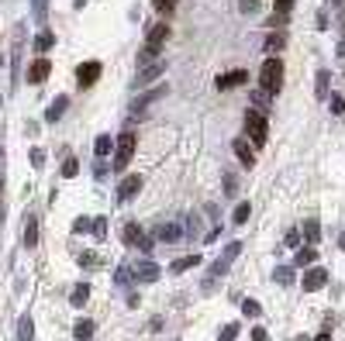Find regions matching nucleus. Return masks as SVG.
<instances>
[{"instance_id": "49530a36", "label": "nucleus", "mask_w": 345, "mask_h": 341, "mask_svg": "<svg viewBox=\"0 0 345 341\" xmlns=\"http://www.w3.org/2000/svg\"><path fill=\"white\" fill-rule=\"evenodd\" d=\"M0 190H3V176H0Z\"/></svg>"}, {"instance_id": "393cba45", "label": "nucleus", "mask_w": 345, "mask_h": 341, "mask_svg": "<svg viewBox=\"0 0 345 341\" xmlns=\"http://www.w3.org/2000/svg\"><path fill=\"white\" fill-rule=\"evenodd\" d=\"M93 152H97V159H107V152H111V135H100L93 141Z\"/></svg>"}, {"instance_id": "aec40b11", "label": "nucleus", "mask_w": 345, "mask_h": 341, "mask_svg": "<svg viewBox=\"0 0 345 341\" xmlns=\"http://www.w3.org/2000/svg\"><path fill=\"white\" fill-rule=\"evenodd\" d=\"M304 241L307 245H318L321 241V224L318 221H304Z\"/></svg>"}, {"instance_id": "09e8293b", "label": "nucleus", "mask_w": 345, "mask_h": 341, "mask_svg": "<svg viewBox=\"0 0 345 341\" xmlns=\"http://www.w3.org/2000/svg\"><path fill=\"white\" fill-rule=\"evenodd\" d=\"M342 24H345V14H342Z\"/></svg>"}, {"instance_id": "a211bd4d", "label": "nucleus", "mask_w": 345, "mask_h": 341, "mask_svg": "<svg viewBox=\"0 0 345 341\" xmlns=\"http://www.w3.org/2000/svg\"><path fill=\"white\" fill-rule=\"evenodd\" d=\"M72 338L76 341H90L93 338V321H90V317H79L76 328H72Z\"/></svg>"}, {"instance_id": "e433bc0d", "label": "nucleus", "mask_w": 345, "mask_h": 341, "mask_svg": "<svg viewBox=\"0 0 345 341\" xmlns=\"http://www.w3.org/2000/svg\"><path fill=\"white\" fill-rule=\"evenodd\" d=\"M35 49H38V52H45V49H52V35H38V42H35Z\"/></svg>"}, {"instance_id": "a19ab883", "label": "nucleus", "mask_w": 345, "mask_h": 341, "mask_svg": "<svg viewBox=\"0 0 345 341\" xmlns=\"http://www.w3.org/2000/svg\"><path fill=\"white\" fill-rule=\"evenodd\" d=\"M31 162H35V166H42V162H45V152H42V148H35V152H31Z\"/></svg>"}, {"instance_id": "4be33fe9", "label": "nucleus", "mask_w": 345, "mask_h": 341, "mask_svg": "<svg viewBox=\"0 0 345 341\" xmlns=\"http://www.w3.org/2000/svg\"><path fill=\"white\" fill-rule=\"evenodd\" d=\"M66 104H69V97H56V100L49 104L45 117H49V121H59V117H63V111H66Z\"/></svg>"}, {"instance_id": "dca6fc26", "label": "nucleus", "mask_w": 345, "mask_h": 341, "mask_svg": "<svg viewBox=\"0 0 345 341\" xmlns=\"http://www.w3.org/2000/svg\"><path fill=\"white\" fill-rule=\"evenodd\" d=\"M38 245V217L28 214V224H24V248H35Z\"/></svg>"}, {"instance_id": "37998d69", "label": "nucleus", "mask_w": 345, "mask_h": 341, "mask_svg": "<svg viewBox=\"0 0 345 341\" xmlns=\"http://www.w3.org/2000/svg\"><path fill=\"white\" fill-rule=\"evenodd\" d=\"M339 56H345V38H342V42H339Z\"/></svg>"}, {"instance_id": "f8f14e48", "label": "nucleus", "mask_w": 345, "mask_h": 341, "mask_svg": "<svg viewBox=\"0 0 345 341\" xmlns=\"http://www.w3.org/2000/svg\"><path fill=\"white\" fill-rule=\"evenodd\" d=\"M166 38H169V28H166V24H152V28H148V38H145V45H148V49H162V45H166Z\"/></svg>"}, {"instance_id": "4468645a", "label": "nucleus", "mask_w": 345, "mask_h": 341, "mask_svg": "<svg viewBox=\"0 0 345 341\" xmlns=\"http://www.w3.org/2000/svg\"><path fill=\"white\" fill-rule=\"evenodd\" d=\"M162 72H166V66H162V62H148V66L138 72V86H148V83H152V79H159Z\"/></svg>"}, {"instance_id": "20e7f679", "label": "nucleus", "mask_w": 345, "mask_h": 341, "mask_svg": "<svg viewBox=\"0 0 345 341\" xmlns=\"http://www.w3.org/2000/svg\"><path fill=\"white\" fill-rule=\"evenodd\" d=\"M132 155H135V135L132 131H125V135L118 138V148H114V172H125V166L132 162Z\"/></svg>"}, {"instance_id": "b1692460", "label": "nucleus", "mask_w": 345, "mask_h": 341, "mask_svg": "<svg viewBox=\"0 0 345 341\" xmlns=\"http://www.w3.org/2000/svg\"><path fill=\"white\" fill-rule=\"evenodd\" d=\"M328 79H332V72H328V69H318V83H314V93H318L321 100L328 97Z\"/></svg>"}, {"instance_id": "f704fd0d", "label": "nucleus", "mask_w": 345, "mask_h": 341, "mask_svg": "<svg viewBox=\"0 0 345 341\" xmlns=\"http://www.w3.org/2000/svg\"><path fill=\"white\" fill-rule=\"evenodd\" d=\"M155 3V10H162V14H173L176 10V0H152Z\"/></svg>"}, {"instance_id": "ddd939ff", "label": "nucleus", "mask_w": 345, "mask_h": 341, "mask_svg": "<svg viewBox=\"0 0 345 341\" xmlns=\"http://www.w3.org/2000/svg\"><path fill=\"white\" fill-rule=\"evenodd\" d=\"M49 69H52V62L42 56V59H35L31 62V69H28V83H42L45 76H49Z\"/></svg>"}, {"instance_id": "c03bdc74", "label": "nucleus", "mask_w": 345, "mask_h": 341, "mask_svg": "<svg viewBox=\"0 0 345 341\" xmlns=\"http://www.w3.org/2000/svg\"><path fill=\"white\" fill-rule=\"evenodd\" d=\"M339 245H342V252H345V231H342V234H339Z\"/></svg>"}, {"instance_id": "79ce46f5", "label": "nucleus", "mask_w": 345, "mask_h": 341, "mask_svg": "<svg viewBox=\"0 0 345 341\" xmlns=\"http://www.w3.org/2000/svg\"><path fill=\"white\" fill-rule=\"evenodd\" d=\"M314 341H332V335H328V331H321V335H318Z\"/></svg>"}, {"instance_id": "2eb2a0df", "label": "nucleus", "mask_w": 345, "mask_h": 341, "mask_svg": "<svg viewBox=\"0 0 345 341\" xmlns=\"http://www.w3.org/2000/svg\"><path fill=\"white\" fill-rule=\"evenodd\" d=\"M135 279H141V283H155V279H159V266H155V262H138L135 266Z\"/></svg>"}, {"instance_id": "72a5a7b5", "label": "nucleus", "mask_w": 345, "mask_h": 341, "mask_svg": "<svg viewBox=\"0 0 345 341\" xmlns=\"http://www.w3.org/2000/svg\"><path fill=\"white\" fill-rule=\"evenodd\" d=\"M293 10V0H276V17H286Z\"/></svg>"}, {"instance_id": "9b49d317", "label": "nucleus", "mask_w": 345, "mask_h": 341, "mask_svg": "<svg viewBox=\"0 0 345 341\" xmlns=\"http://www.w3.org/2000/svg\"><path fill=\"white\" fill-rule=\"evenodd\" d=\"M138 190H141V176H125V179L118 183V197H121V200H132Z\"/></svg>"}, {"instance_id": "6e6552de", "label": "nucleus", "mask_w": 345, "mask_h": 341, "mask_svg": "<svg viewBox=\"0 0 345 341\" xmlns=\"http://www.w3.org/2000/svg\"><path fill=\"white\" fill-rule=\"evenodd\" d=\"M155 238H159V241H166V245H173V241H180V238H183V227H180L176 221H166V224H159V227H155Z\"/></svg>"}, {"instance_id": "ea45409f", "label": "nucleus", "mask_w": 345, "mask_h": 341, "mask_svg": "<svg viewBox=\"0 0 345 341\" xmlns=\"http://www.w3.org/2000/svg\"><path fill=\"white\" fill-rule=\"evenodd\" d=\"M224 190H228V197L235 193V176H231V172H224Z\"/></svg>"}, {"instance_id": "39448f33", "label": "nucleus", "mask_w": 345, "mask_h": 341, "mask_svg": "<svg viewBox=\"0 0 345 341\" xmlns=\"http://www.w3.org/2000/svg\"><path fill=\"white\" fill-rule=\"evenodd\" d=\"M121 238H125V245H132V248L152 252V241L145 238V231H141L138 224H125V227H121Z\"/></svg>"}, {"instance_id": "8fccbe9b", "label": "nucleus", "mask_w": 345, "mask_h": 341, "mask_svg": "<svg viewBox=\"0 0 345 341\" xmlns=\"http://www.w3.org/2000/svg\"><path fill=\"white\" fill-rule=\"evenodd\" d=\"M0 159H3V152H0Z\"/></svg>"}, {"instance_id": "473e14b6", "label": "nucleus", "mask_w": 345, "mask_h": 341, "mask_svg": "<svg viewBox=\"0 0 345 341\" xmlns=\"http://www.w3.org/2000/svg\"><path fill=\"white\" fill-rule=\"evenodd\" d=\"M90 227H93V217H79V221L72 224V231H76V234H83V231H90Z\"/></svg>"}, {"instance_id": "58836bf2", "label": "nucleus", "mask_w": 345, "mask_h": 341, "mask_svg": "<svg viewBox=\"0 0 345 341\" xmlns=\"http://www.w3.org/2000/svg\"><path fill=\"white\" fill-rule=\"evenodd\" d=\"M252 341H270V331L266 328H252Z\"/></svg>"}, {"instance_id": "a18cd8bd", "label": "nucleus", "mask_w": 345, "mask_h": 341, "mask_svg": "<svg viewBox=\"0 0 345 341\" xmlns=\"http://www.w3.org/2000/svg\"><path fill=\"white\" fill-rule=\"evenodd\" d=\"M332 3H335V7H339V3H345V0H332Z\"/></svg>"}, {"instance_id": "de8ad7c7", "label": "nucleus", "mask_w": 345, "mask_h": 341, "mask_svg": "<svg viewBox=\"0 0 345 341\" xmlns=\"http://www.w3.org/2000/svg\"><path fill=\"white\" fill-rule=\"evenodd\" d=\"M297 341H311V338H297Z\"/></svg>"}, {"instance_id": "4c0bfd02", "label": "nucleus", "mask_w": 345, "mask_h": 341, "mask_svg": "<svg viewBox=\"0 0 345 341\" xmlns=\"http://www.w3.org/2000/svg\"><path fill=\"white\" fill-rule=\"evenodd\" d=\"M93 234H97V238H104V234H107V224H104V217H93Z\"/></svg>"}, {"instance_id": "9d476101", "label": "nucleus", "mask_w": 345, "mask_h": 341, "mask_svg": "<svg viewBox=\"0 0 345 341\" xmlns=\"http://www.w3.org/2000/svg\"><path fill=\"white\" fill-rule=\"evenodd\" d=\"M231 152L242 159V166H249V169L256 166V152L249 148V141H245V138H235V141H231Z\"/></svg>"}, {"instance_id": "c85d7f7f", "label": "nucleus", "mask_w": 345, "mask_h": 341, "mask_svg": "<svg viewBox=\"0 0 345 341\" xmlns=\"http://www.w3.org/2000/svg\"><path fill=\"white\" fill-rule=\"evenodd\" d=\"M235 338H238V324H224L217 331V341H235Z\"/></svg>"}, {"instance_id": "f3484780", "label": "nucleus", "mask_w": 345, "mask_h": 341, "mask_svg": "<svg viewBox=\"0 0 345 341\" xmlns=\"http://www.w3.org/2000/svg\"><path fill=\"white\" fill-rule=\"evenodd\" d=\"M162 93H166V86H155V90H148L145 97H138V100H135V107H132V111H135V114H141V111H145L148 104H155V100H159Z\"/></svg>"}, {"instance_id": "c9c22d12", "label": "nucleus", "mask_w": 345, "mask_h": 341, "mask_svg": "<svg viewBox=\"0 0 345 341\" xmlns=\"http://www.w3.org/2000/svg\"><path fill=\"white\" fill-rule=\"evenodd\" d=\"M283 42H286V38H283V35H270V38H266V49H270V52H279V49H283Z\"/></svg>"}, {"instance_id": "2f4dec72", "label": "nucleus", "mask_w": 345, "mask_h": 341, "mask_svg": "<svg viewBox=\"0 0 345 341\" xmlns=\"http://www.w3.org/2000/svg\"><path fill=\"white\" fill-rule=\"evenodd\" d=\"M76 172H79V162H76V159H66V162H63V176H66V179H72Z\"/></svg>"}, {"instance_id": "5701e85b", "label": "nucleus", "mask_w": 345, "mask_h": 341, "mask_svg": "<svg viewBox=\"0 0 345 341\" xmlns=\"http://www.w3.org/2000/svg\"><path fill=\"white\" fill-rule=\"evenodd\" d=\"M35 338V324H31V317L24 314L21 321H17V341H31Z\"/></svg>"}, {"instance_id": "7c9ffc66", "label": "nucleus", "mask_w": 345, "mask_h": 341, "mask_svg": "<svg viewBox=\"0 0 345 341\" xmlns=\"http://www.w3.org/2000/svg\"><path fill=\"white\" fill-rule=\"evenodd\" d=\"M259 310H263V307H259L256 300H242V314H245V317H259Z\"/></svg>"}, {"instance_id": "0eeeda50", "label": "nucleus", "mask_w": 345, "mask_h": 341, "mask_svg": "<svg viewBox=\"0 0 345 341\" xmlns=\"http://www.w3.org/2000/svg\"><path fill=\"white\" fill-rule=\"evenodd\" d=\"M100 72H104L100 62H83V66L76 69V79H79V86H93L100 79Z\"/></svg>"}, {"instance_id": "6ab92c4d", "label": "nucleus", "mask_w": 345, "mask_h": 341, "mask_svg": "<svg viewBox=\"0 0 345 341\" xmlns=\"http://www.w3.org/2000/svg\"><path fill=\"white\" fill-rule=\"evenodd\" d=\"M314 259H318V252H314V245H307V248H300V252L293 255V266L307 269V266H314Z\"/></svg>"}, {"instance_id": "412c9836", "label": "nucleus", "mask_w": 345, "mask_h": 341, "mask_svg": "<svg viewBox=\"0 0 345 341\" xmlns=\"http://www.w3.org/2000/svg\"><path fill=\"white\" fill-rule=\"evenodd\" d=\"M197 266H201V255H183V259H176L169 269H173V273H187V269H197Z\"/></svg>"}, {"instance_id": "1a4fd4ad", "label": "nucleus", "mask_w": 345, "mask_h": 341, "mask_svg": "<svg viewBox=\"0 0 345 341\" xmlns=\"http://www.w3.org/2000/svg\"><path fill=\"white\" fill-rule=\"evenodd\" d=\"M245 79H249V72H245V69H231V72L217 76V90H235V86H242Z\"/></svg>"}, {"instance_id": "c756f323", "label": "nucleus", "mask_w": 345, "mask_h": 341, "mask_svg": "<svg viewBox=\"0 0 345 341\" xmlns=\"http://www.w3.org/2000/svg\"><path fill=\"white\" fill-rule=\"evenodd\" d=\"M273 276H276V283H283V286H286V283H293V269H290V266H279Z\"/></svg>"}, {"instance_id": "423d86ee", "label": "nucleus", "mask_w": 345, "mask_h": 341, "mask_svg": "<svg viewBox=\"0 0 345 341\" xmlns=\"http://www.w3.org/2000/svg\"><path fill=\"white\" fill-rule=\"evenodd\" d=\"M325 286H328V273H325L321 266H314V269L304 273V293H318V289H325Z\"/></svg>"}, {"instance_id": "bb28decb", "label": "nucleus", "mask_w": 345, "mask_h": 341, "mask_svg": "<svg viewBox=\"0 0 345 341\" xmlns=\"http://www.w3.org/2000/svg\"><path fill=\"white\" fill-rule=\"evenodd\" d=\"M249 214H252V207L238 204V207H235V214H231V221H235V224H245V221H249Z\"/></svg>"}, {"instance_id": "cd10ccee", "label": "nucleus", "mask_w": 345, "mask_h": 341, "mask_svg": "<svg viewBox=\"0 0 345 341\" xmlns=\"http://www.w3.org/2000/svg\"><path fill=\"white\" fill-rule=\"evenodd\" d=\"M328 104H332V114H335V117H342V114H345V97H342V93H332V100H328Z\"/></svg>"}, {"instance_id": "7ed1b4c3", "label": "nucleus", "mask_w": 345, "mask_h": 341, "mask_svg": "<svg viewBox=\"0 0 345 341\" xmlns=\"http://www.w3.org/2000/svg\"><path fill=\"white\" fill-rule=\"evenodd\" d=\"M245 135L252 138V145H256V148H263V145H266L270 128H266V114H263V111H249V114H245Z\"/></svg>"}, {"instance_id": "a878e982", "label": "nucleus", "mask_w": 345, "mask_h": 341, "mask_svg": "<svg viewBox=\"0 0 345 341\" xmlns=\"http://www.w3.org/2000/svg\"><path fill=\"white\" fill-rule=\"evenodd\" d=\"M86 296H90V286H86V283H79V286L72 289V307H83V303H86Z\"/></svg>"}, {"instance_id": "f03ea898", "label": "nucleus", "mask_w": 345, "mask_h": 341, "mask_svg": "<svg viewBox=\"0 0 345 341\" xmlns=\"http://www.w3.org/2000/svg\"><path fill=\"white\" fill-rule=\"evenodd\" d=\"M279 86H283V62L279 59H266L263 69H259V90L263 93H279Z\"/></svg>"}, {"instance_id": "f257e3e1", "label": "nucleus", "mask_w": 345, "mask_h": 341, "mask_svg": "<svg viewBox=\"0 0 345 341\" xmlns=\"http://www.w3.org/2000/svg\"><path fill=\"white\" fill-rule=\"evenodd\" d=\"M242 248H245L242 241H231V245H228V248L221 252V259H217V262H214V266L207 269V279H204V293H210V289L217 286V279H224V276H228V269H231V262H235V259L242 255Z\"/></svg>"}]
</instances>
